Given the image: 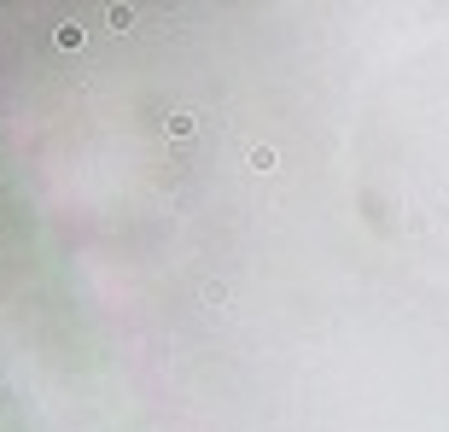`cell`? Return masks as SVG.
I'll return each instance as SVG.
<instances>
[{"label":"cell","mask_w":449,"mask_h":432,"mask_svg":"<svg viewBox=\"0 0 449 432\" xmlns=\"http://www.w3.org/2000/svg\"><path fill=\"white\" fill-rule=\"evenodd\" d=\"M163 129H170V135H193V117H187V111H170V123H163Z\"/></svg>","instance_id":"3"},{"label":"cell","mask_w":449,"mask_h":432,"mask_svg":"<svg viewBox=\"0 0 449 432\" xmlns=\"http://www.w3.org/2000/svg\"><path fill=\"white\" fill-rule=\"evenodd\" d=\"M82 41H88V29H82L76 18H64L59 24V47H82Z\"/></svg>","instance_id":"1"},{"label":"cell","mask_w":449,"mask_h":432,"mask_svg":"<svg viewBox=\"0 0 449 432\" xmlns=\"http://www.w3.org/2000/svg\"><path fill=\"white\" fill-rule=\"evenodd\" d=\"M105 24L111 29H128V24H135V6H105Z\"/></svg>","instance_id":"2"},{"label":"cell","mask_w":449,"mask_h":432,"mask_svg":"<svg viewBox=\"0 0 449 432\" xmlns=\"http://www.w3.org/2000/svg\"><path fill=\"white\" fill-rule=\"evenodd\" d=\"M251 170H274V152H269V146H251Z\"/></svg>","instance_id":"4"}]
</instances>
